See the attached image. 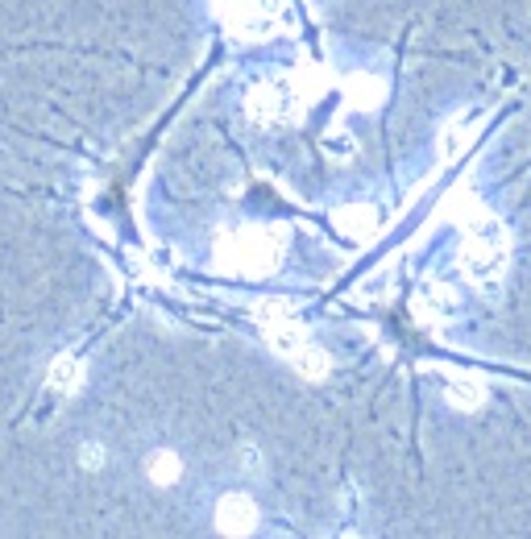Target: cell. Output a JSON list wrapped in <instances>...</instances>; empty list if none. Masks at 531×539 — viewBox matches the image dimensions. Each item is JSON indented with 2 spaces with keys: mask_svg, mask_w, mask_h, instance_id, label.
<instances>
[{
  "mask_svg": "<svg viewBox=\"0 0 531 539\" xmlns=\"http://www.w3.org/2000/svg\"><path fill=\"white\" fill-rule=\"evenodd\" d=\"M179 477V461L171 457V452H158L154 461V481H175Z\"/></svg>",
  "mask_w": 531,
  "mask_h": 539,
  "instance_id": "cell-9",
  "label": "cell"
},
{
  "mask_svg": "<svg viewBox=\"0 0 531 539\" xmlns=\"http://www.w3.org/2000/svg\"><path fill=\"white\" fill-rule=\"evenodd\" d=\"M291 361H295V370H299L303 378H324V374H328V365H332V361H328V353H324V349H316V345H303Z\"/></svg>",
  "mask_w": 531,
  "mask_h": 539,
  "instance_id": "cell-7",
  "label": "cell"
},
{
  "mask_svg": "<svg viewBox=\"0 0 531 539\" xmlns=\"http://www.w3.org/2000/svg\"><path fill=\"white\" fill-rule=\"evenodd\" d=\"M216 523L225 531H249L258 523V506L249 502L245 494H229V498H220V506H216Z\"/></svg>",
  "mask_w": 531,
  "mask_h": 539,
  "instance_id": "cell-4",
  "label": "cell"
},
{
  "mask_svg": "<svg viewBox=\"0 0 531 539\" xmlns=\"http://www.w3.org/2000/svg\"><path fill=\"white\" fill-rule=\"evenodd\" d=\"M507 258H511L507 224H498V220L469 224V237L461 245V270L473 287H498L502 274H507Z\"/></svg>",
  "mask_w": 531,
  "mask_h": 539,
  "instance_id": "cell-1",
  "label": "cell"
},
{
  "mask_svg": "<svg viewBox=\"0 0 531 539\" xmlns=\"http://www.w3.org/2000/svg\"><path fill=\"white\" fill-rule=\"evenodd\" d=\"M71 386L75 382V361H59V365H54V386Z\"/></svg>",
  "mask_w": 531,
  "mask_h": 539,
  "instance_id": "cell-10",
  "label": "cell"
},
{
  "mask_svg": "<svg viewBox=\"0 0 531 539\" xmlns=\"http://www.w3.org/2000/svg\"><path fill=\"white\" fill-rule=\"evenodd\" d=\"M262 320H266V336H270V345L278 349V353H287V357H295L307 340H303V328L287 316L283 307H266L262 311Z\"/></svg>",
  "mask_w": 531,
  "mask_h": 539,
  "instance_id": "cell-2",
  "label": "cell"
},
{
  "mask_svg": "<svg viewBox=\"0 0 531 539\" xmlns=\"http://www.w3.org/2000/svg\"><path fill=\"white\" fill-rule=\"evenodd\" d=\"M419 307L432 311V320H457L461 299H457L453 287H444V282H432V287H424V295H419Z\"/></svg>",
  "mask_w": 531,
  "mask_h": 539,
  "instance_id": "cell-6",
  "label": "cell"
},
{
  "mask_svg": "<svg viewBox=\"0 0 531 539\" xmlns=\"http://www.w3.org/2000/svg\"><path fill=\"white\" fill-rule=\"evenodd\" d=\"M444 394H449V403L461 407V411H478L486 403V382L473 378V374H449L444 382Z\"/></svg>",
  "mask_w": 531,
  "mask_h": 539,
  "instance_id": "cell-5",
  "label": "cell"
},
{
  "mask_svg": "<svg viewBox=\"0 0 531 539\" xmlns=\"http://www.w3.org/2000/svg\"><path fill=\"white\" fill-rule=\"evenodd\" d=\"M254 112H258V117L266 112V121L283 117V112H287V92H283V88H262V92L254 96Z\"/></svg>",
  "mask_w": 531,
  "mask_h": 539,
  "instance_id": "cell-8",
  "label": "cell"
},
{
  "mask_svg": "<svg viewBox=\"0 0 531 539\" xmlns=\"http://www.w3.org/2000/svg\"><path fill=\"white\" fill-rule=\"evenodd\" d=\"M241 253L249 262H254V270H270L278 262V253H283V233L278 229H254V233H245V245Z\"/></svg>",
  "mask_w": 531,
  "mask_h": 539,
  "instance_id": "cell-3",
  "label": "cell"
}]
</instances>
